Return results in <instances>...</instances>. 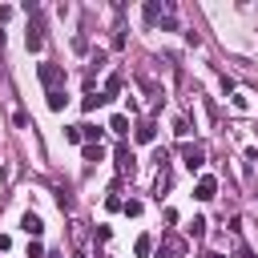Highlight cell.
<instances>
[{"label":"cell","mask_w":258,"mask_h":258,"mask_svg":"<svg viewBox=\"0 0 258 258\" xmlns=\"http://www.w3.org/2000/svg\"><path fill=\"white\" fill-rule=\"evenodd\" d=\"M36 77H40V85H44L48 93L64 85V69H60V64H40V69H36Z\"/></svg>","instance_id":"6da1fadb"},{"label":"cell","mask_w":258,"mask_h":258,"mask_svg":"<svg viewBox=\"0 0 258 258\" xmlns=\"http://www.w3.org/2000/svg\"><path fill=\"white\" fill-rule=\"evenodd\" d=\"M181 161H185V169L194 173V169H202V165H206V149H202V145H189V141H185V145H181Z\"/></svg>","instance_id":"7a4b0ae2"},{"label":"cell","mask_w":258,"mask_h":258,"mask_svg":"<svg viewBox=\"0 0 258 258\" xmlns=\"http://www.w3.org/2000/svg\"><path fill=\"white\" fill-rule=\"evenodd\" d=\"M181 254H185V242L177 234H165V242L157 246V258H181Z\"/></svg>","instance_id":"3957f363"},{"label":"cell","mask_w":258,"mask_h":258,"mask_svg":"<svg viewBox=\"0 0 258 258\" xmlns=\"http://www.w3.org/2000/svg\"><path fill=\"white\" fill-rule=\"evenodd\" d=\"M194 198H198V202H214V198H218V181H214V177H198Z\"/></svg>","instance_id":"277c9868"},{"label":"cell","mask_w":258,"mask_h":258,"mask_svg":"<svg viewBox=\"0 0 258 258\" xmlns=\"http://www.w3.org/2000/svg\"><path fill=\"white\" fill-rule=\"evenodd\" d=\"M133 137H137L141 145H153V141H157V125H153V121H141V125L133 129Z\"/></svg>","instance_id":"5b68a950"},{"label":"cell","mask_w":258,"mask_h":258,"mask_svg":"<svg viewBox=\"0 0 258 258\" xmlns=\"http://www.w3.org/2000/svg\"><path fill=\"white\" fill-rule=\"evenodd\" d=\"M117 169H121V173H133V169H137V161H133V149H129V145H117Z\"/></svg>","instance_id":"8992f818"},{"label":"cell","mask_w":258,"mask_h":258,"mask_svg":"<svg viewBox=\"0 0 258 258\" xmlns=\"http://www.w3.org/2000/svg\"><path fill=\"white\" fill-rule=\"evenodd\" d=\"M20 226H24V234H32V238H40V234H44L40 214H24V218H20Z\"/></svg>","instance_id":"52a82bcc"},{"label":"cell","mask_w":258,"mask_h":258,"mask_svg":"<svg viewBox=\"0 0 258 258\" xmlns=\"http://www.w3.org/2000/svg\"><path fill=\"white\" fill-rule=\"evenodd\" d=\"M24 44H28V52H40V48H44V36H40V24H32V28H28V36H24Z\"/></svg>","instance_id":"ba28073f"},{"label":"cell","mask_w":258,"mask_h":258,"mask_svg":"<svg viewBox=\"0 0 258 258\" xmlns=\"http://www.w3.org/2000/svg\"><path fill=\"white\" fill-rule=\"evenodd\" d=\"M44 97H48V109H52V113H60V109L69 105V97H64V89H52V93H44Z\"/></svg>","instance_id":"9c48e42d"},{"label":"cell","mask_w":258,"mask_h":258,"mask_svg":"<svg viewBox=\"0 0 258 258\" xmlns=\"http://www.w3.org/2000/svg\"><path fill=\"white\" fill-rule=\"evenodd\" d=\"M97 105H105V93H97V89H89V93H85V101H81V109H85V113H93Z\"/></svg>","instance_id":"30bf717a"},{"label":"cell","mask_w":258,"mask_h":258,"mask_svg":"<svg viewBox=\"0 0 258 258\" xmlns=\"http://www.w3.org/2000/svg\"><path fill=\"white\" fill-rule=\"evenodd\" d=\"M149 250H153V238H149V234H141V238H137V246H133V254H137V258H145Z\"/></svg>","instance_id":"8fae6325"},{"label":"cell","mask_w":258,"mask_h":258,"mask_svg":"<svg viewBox=\"0 0 258 258\" xmlns=\"http://www.w3.org/2000/svg\"><path fill=\"white\" fill-rule=\"evenodd\" d=\"M117 93H121V77L113 73V77L105 81V101H109V97H117Z\"/></svg>","instance_id":"7c38bea8"},{"label":"cell","mask_w":258,"mask_h":258,"mask_svg":"<svg viewBox=\"0 0 258 258\" xmlns=\"http://www.w3.org/2000/svg\"><path fill=\"white\" fill-rule=\"evenodd\" d=\"M109 129H113V133H121V137H125V133H129V117H121V113H117V117H113V121H109Z\"/></svg>","instance_id":"4fadbf2b"},{"label":"cell","mask_w":258,"mask_h":258,"mask_svg":"<svg viewBox=\"0 0 258 258\" xmlns=\"http://www.w3.org/2000/svg\"><path fill=\"white\" fill-rule=\"evenodd\" d=\"M101 157H105L101 145H85V161H101Z\"/></svg>","instance_id":"5bb4252c"},{"label":"cell","mask_w":258,"mask_h":258,"mask_svg":"<svg viewBox=\"0 0 258 258\" xmlns=\"http://www.w3.org/2000/svg\"><path fill=\"white\" fill-rule=\"evenodd\" d=\"M234 109L246 113V109H250V97H246V93H234Z\"/></svg>","instance_id":"9a60e30c"},{"label":"cell","mask_w":258,"mask_h":258,"mask_svg":"<svg viewBox=\"0 0 258 258\" xmlns=\"http://www.w3.org/2000/svg\"><path fill=\"white\" fill-rule=\"evenodd\" d=\"M64 141H73V145L85 141V137H81V125H69V129H64Z\"/></svg>","instance_id":"2e32d148"},{"label":"cell","mask_w":258,"mask_h":258,"mask_svg":"<svg viewBox=\"0 0 258 258\" xmlns=\"http://www.w3.org/2000/svg\"><path fill=\"white\" fill-rule=\"evenodd\" d=\"M141 210H145V206H141V202H137V198H129V202H125V214H129V218H137V214H141Z\"/></svg>","instance_id":"e0dca14e"},{"label":"cell","mask_w":258,"mask_h":258,"mask_svg":"<svg viewBox=\"0 0 258 258\" xmlns=\"http://www.w3.org/2000/svg\"><path fill=\"white\" fill-rule=\"evenodd\" d=\"M189 234L202 238V234H206V218H194V222H189Z\"/></svg>","instance_id":"ac0fdd59"},{"label":"cell","mask_w":258,"mask_h":258,"mask_svg":"<svg viewBox=\"0 0 258 258\" xmlns=\"http://www.w3.org/2000/svg\"><path fill=\"white\" fill-rule=\"evenodd\" d=\"M173 133H177V137H185V133H189V121H185V117H177V121H173Z\"/></svg>","instance_id":"d6986e66"},{"label":"cell","mask_w":258,"mask_h":258,"mask_svg":"<svg viewBox=\"0 0 258 258\" xmlns=\"http://www.w3.org/2000/svg\"><path fill=\"white\" fill-rule=\"evenodd\" d=\"M28 258H44V246H40V242H32V246H28Z\"/></svg>","instance_id":"ffe728a7"},{"label":"cell","mask_w":258,"mask_h":258,"mask_svg":"<svg viewBox=\"0 0 258 258\" xmlns=\"http://www.w3.org/2000/svg\"><path fill=\"white\" fill-rule=\"evenodd\" d=\"M238 258H254V254H250V250H246V246H242V250H238Z\"/></svg>","instance_id":"44dd1931"},{"label":"cell","mask_w":258,"mask_h":258,"mask_svg":"<svg viewBox=\"0 0 258 258\" xmlns=\"http://www.w3.org/2000/svg\"><path fill=\"white\" fill-rule=\"evenodd\" d=\"M202 258H222V254H202Z\"/></svg>","instance_id":"7402d4cb"}]
</instances>
